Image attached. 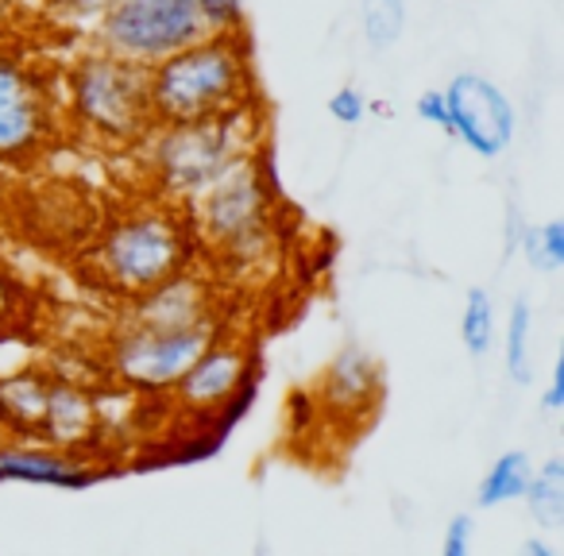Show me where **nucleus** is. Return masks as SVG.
Instances as JSON below:
<instances>
[{"mask_svg":"<svg viewBox=\"0 0 564 556\" xmlns=\"http://www.w3.org/2000/svg\"><path fill=\"white\" fill-rule=\"evenodd\" d=\"M259 132H263L259 112L256 105H248L225 117L155 124L132 151L140 155V166L155 186L159 201L186 209L220 174L232 171L240 159L256 155Z\"/></svg>","mask_w":564,"mask_h":556,"instance_id":"nucleus-1","label":"nucleus"},{"mask_svg":"<svg viewBox=\"0 0 564 556\" xmlns=\"http://www.w3.org/2000/svg\"><path fill=\"white\" fill-rule=\"evenodd\" d=\"M148 97L155 124L205 120L256 105V70L243 32L209 35L148 66Z\"/></svg>","mask_w":564,"mask_h":556,"instance_id":"nucleus-2","label":"nucleus"},{"mask_svg":"<svg viewBox=\"0 0 564 556\" xmlns=\"http://www.w3.org/2000/svg\"><path fill=\"white\" fill-rule=\"evenodd\" d=\"M194 225L171 201H143L124 209L101 228L94 251V271L112 294L135 298L171 274L186 271L194 259Z\"/></svg>","mask_w":564,"mask_h":556,"instance_id":"nucleus-3","label":"nucleus"},{"mask_svg":"<svg viewBox=\"0 0 564 556\" xmlns=\"http://www.w3.org/2000/svg\"><path fill=\"white\" fill-rule=\"evenodd\" d=\"M186 209L194 236L232 271H251L274 251V194L259 151L220 174Z\"/></svg>","mask_w":564,"mask_h":556,"instance_id":"nucleus-4","label":"nucleus"},{"mask_svg":"<svg viewBox=\"0 0 564 556\" xmlns=\"http://www.w3.org/2000/svg\"><path fill=\"white\" fill-rule=\"evenodd\" d=\"M66 112L74 128L105 148H135L155 128L148 66L94 47L66 70Z\"/></svg>","mask_w":564,"mask_h":556,"instance_id":"nucleus-5","label":"nucleus"},{"mask_svg":"<svg viewBox=\"0 0 564 556\" xmlns=\"http://www.w3.org/2000/svg\"><path fill=\"white\" fill-rule=\"evenodd\" d=\"M209 35L202 0H112L94 24L97 47L135 66H155Z\"/></svg>","mask_w":564,"mask_h":556,"instance_id":"nucleus-6","label":"nucleus"},{"mask_svg":"<svg viewBox=\"0 0 564 556\" xmlns=\"http://www.w3.org/2000/svg\"><path fill=\"white\" fill-rule=\"evenodd\" d=\"M217 337H225L220 321L189 325V329H135V325H120V332L109 345V371L128 391L171 394L174 383L189 371V363Z\"/></svg>","mask_w":564,"mask_h":556,"instance_id":"nucleus-7","label":"nucleus"},{"mask_svg":"<svg viewBox=\"0 0 564 556\" xmlns=\"http://www.w3.org/2000/svg\"><path fill=\"white\" fill-rule=\"evenodd\" d=\"M58 105L24 58L0 51V166H32L55 143Z\"/></svg>","mask_w":564,"mask_h":556,"instance_id":"nucleus-8","label":"nucleus"},{"mask_svg":"<svg viewBox=\"0 0 564 556\" xmlns=\"http://www.w3.org/2000/svg\"><path fill=\"white\" fill-rule=\"evenodd\" d=\"M251 368L256 356L243 340L217 337L174 383V406L186 417H213L228 425V410L240 414L243 399L251 394Z\"/></svg>","mask_w":564,"mask_h":556,"instance_id":"nucleus-9","label":"nucleus"},{"mask_svg":"<svg viewBox=\"0 0 564 556\" xmlns=\"http://www.w3.org/2000/svg\"><path fill=\"white\" fill-rule=\"evenodd\" d=\"M445 105H448V135L464 143L471 155H479L484 163H495L502 151L514 140V105L510 97L495 86L484 74H456L445 86Z\"/></svg>","mask_w":564,"mask_h":556,"instance_id":"nucleus-10","label":"nucleus"},{"mask_svg":"<svg viewBox=\"0 0 564 556\" xmlns=\"http://www.w3.org/2000/svg\"><path fill=\"white\" fill-rule=\"evenodd\" d=\"M383 399V363L364 345H345L317 383V410L329 422L360 425L379 410Z\"/></svg>","mask_w":564,"mask_h":556,"instance_id":"nucleus-11","label":"nucleus"},{"mask_svg":"<svg viewBox=\"0 0 564 556\" xmlns=\"http://www.w3.org/2000/svg\"><path fill=\"white\" fill-rule=\"evenodd\" d=\"M220 321L217 286L197 271H178L151 291L128 298L124 325L135 329H189V325Z\"/></svg>","mask_w":564,"mask_h":556,"instance_id":"nucleus-12","label":"nucleus"},{"mask_svg":"<svg viewBox=\"0 0 564 556\" xmlns=\"http://www.w3.org/2000/svg\"><path fill=\"white\" fill-rule=\"evenodd\" d=\"M109 479L105 468H94L82 453H66L55 445H17L0 440V483L55 487V491H89L94 483Z\"/></svg>","mask_w":564,"mask_h":556,"instance_id":"nucleus-13","label":"nucleus"},{"mask_svg":"<svg viewBox=\"0 0 564 556\" xmlns=\"http://www.w3.org/2000/svg\"><path fill=\"white\" fill-rule=\"evenodd\" d=\"M97 429H101V406L94 394L74 379H47V402L40 417L43 440L66 453H82L97 440Z\"/></svg>","mask_w":564,"mask_h":556,"instance_id":"nucleus-14","label":"nucleus"},{"mask_svg":"<svg viewBox=\"0 0 564 556\" xmlns=\"http://www.w3.org/2000/svg\"><path fill=\"white\" fill-rule=\"evenodd\" d=\"M530 476H533V464L522 448H510V453L495 456V464L484 471V479H479L476 506L495 510V506H507V502H518L525 494Z\"/></svg>","mask_w":564,"mask_h":556,"instance_id":"nucleus-15","label":"nucleus"},{"mask_svg":"<svg viewBox=\"0 0 564 556\" xmlns=\"http://www.w3.org/2000/svg\"><path fill=\"white\" fill-rule=\"evenodd\" d=\"M522 502H525V510H530V517L545 533L561 530L564 525V460L561 456H553V460H545L533 471L530 483H525Z\"/></svg>","mask_w":564,"mask_h":556,"instance_id":"nucleus-16","label":"nucleus"},{"mask_svg":"<svg viewBox=\"0 0 564 556\" xmlns=\"http://www.w3.org/2000/svg\"><path fill=\"white\" fill-rule=\"evenodd\" d=\"M43 402H47V379L40 371H17L0 379V414L17 429H40Z\"/></svg>","mask_w":564,"mask_h":556,"instance_id":"nucleus-17","label":"nucleus"},{"mask_svg":"<svg viewBox=\"0 0 564 556\" xmlns=\"http://www.w3.org/2000/svg\"><path fill=\"white\" fill-rule=\"evenodd\" d=\"M502 363H507L510 383H533V309L525 294L510 302L507 329H502Z\"/></svg>","mask_w":564,"mask_h":556,"instance_id":"nucleus-18","label":"nucleus"},{"mask_svg":"<svg viewBox=\"0 0 564 556\" xmlns=\"http://www.w3.org/2000/svg\"><path fill=\"white\" fill-rule=\"evenodd\" d=\"M406 0H360L364 43L371 51H391L406 35Z\"/></svg>","mask_w":564,"mask_h":556,"instance_id":"nucleus-19","label":"nucleus"},{"mask_svg":"<svg viewBox=\"0 0 564 556\" xmlns=\"http://www.w3.org/2000/svg\"><path fill=\"white\" fill-rule=\"evenodd\" d=\"M460 340L471 360H484L495 348V302L484 286H471L460 314Z\"/></svg>","mask_w":564,"mask_h":556,"instance_id":"nucleus-20","label":"nucleus"},{"mask_svg":"<svg viewBox=\"0 0 564 556\" xmlns=\"http://www.w3.org/2000/svg\"><path fill=\"white\" fill-rule=\"evenodd\" d=\"M525 263L541 274L564 271V220H545V225H525L518 236Z\"/></svg>","mask_w":564,"mask_h":556,"instance_id":"nucleus-21","label":"nucleus"},{"mask_svg":"<svg viewBox=\"0 0 564 556\" xmlns=\"http://www.w3.org/2000/svg\"><path fill=\"white\" fill-rule=\"evenodd\" d=\"M329 117L337 120V124H345V128H356V124H364V117H368V97L360 94L356 86H340L337 94H329Z\"/></svg>","mask_w":564,"mask_h":556,"instance_id":"nucleus-22","label":"nucleus"},{"mask_svg":"<svg viewBox=\"0 0 564 556\" xmlns=\"http://www.w3.org/2000/svg\"><path fill=\"white\" fill-rule=\"evenodd\" d=\"M43 4H47L58 20H66V24H89L94 28L97 20L105 17V9H109L112 0H43Z\"/></svg>","mask_w":564,"mask_h":556,"instance_id":"nucleus-23","label":"nucleus"},{"mask_svg":"<svg viewBox=\"0 0 564 556\" xmlns=\"http://www.w3.org/2000/svg\"><path fill=\"white\" fill-rule=\"evenodd\" d=\"M213 35L243 32V0H202Z\"/></svg>","mask_w":564,"mask_h":556,"instance_id":"nucleus-24","label":"nucleus"},{"mask_svg":"<svg viewBox=\"0 0 564 556\" xmlns=\"http://www.w3.org/2000/svg\"><path fill=\"white\" fill-rule=\"evenodd\" d=\"M471 533H476L471 514H453L441 537V556H471Z\"/></svg>","mask_w":564,"mask_h":556,"instance_id":"nucleus-25","label":"nucleus"},{"mask_svg":"<svg viewBox=\"0 0 564 556\" xmlns=\"http://www.w3.org/2000/svg\"><path fill=\"white\" fill-rule=\"evenodd\" d=\"M414 112L422 124H433L441 128V132H448V105H445V89H425V94H417L414 101Z\"/></svg>","mask_w":564,"mask_h":556,"instance_id":"nucleus-26","label":"nucleus"},{"mask_svg":"<svg viewBox=\"0 0 564 556\" xmlns=\"http://www.w3.org/2000/svg\"><path fill=\"white\" fill-rule=\"evenodd\" d=\"M17 317H20V286H17V279L0 266V332L9 329Z\"/></svg>","mask_w":564,"mask_h":556,"instance_id":"nucleus-27","label":"nucleus"},{"mask_svg":"<svg viewBox=\"0 0 564 556\" xmlns=\"http://www.w3.org/2000/svg\"><path fill=\"white\" fill-rule=\"evenodd\" d=\"M541 406H545L549 414L564 410V356H556V360H553V371H549L545 394H541Z\"/></svg>","mask_w":564,"mask_h":556,"instance_id":"nucleus-28","label":"nucleus"},{"mask_svg":"<svg viewBox=\"0 0 564 556\" xmlns=\"http://www.w3.org/2000/svg\"><path fill=\"white\" fill-rule=\"evenodd\" d=\"M514 556H556V548L549 545L545 537H525L522 545H518Z\"/></svg>","mask_w":564,"mask_h":556,"instance_id":"nucleus-29","label":"nucleus"},{"mask_svg":"<svg viewBox=\"0 0 564 556\" xmlns=\"http://www.w3.org/2000/svg\"><path fill=\"white\" fill-rule=\"evenodd\" d=\"M20 17V0H0V35H9L17 28Z\"/></svg>","mask_w":564,"mask_h":556,"instance_id":"nucleus-30","label":"nucleus"},{"mask_svg":"<svg viewBox=\"0 0 564 556\" xmlns=\"http://www.w3.org/2000/svg\"><path fill=\"white\" fill-rule=\"evenodd\" d=\"M0 186H4V166H0Z\"/></svg>","mask_w":564,"mask_h":556,"instance_id":"nucleus-31","label":"nucleus"}]
</instances>
